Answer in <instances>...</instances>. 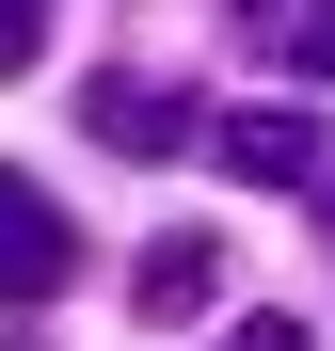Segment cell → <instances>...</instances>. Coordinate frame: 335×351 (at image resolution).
I'll return each mask as SVG.
<instances>
[{
    "mask_svg": "<svg viewBox=\"0 0 335 351\" xmlns=\"http://www.w3.org/2000/svg\"><path fill=\"white\" fill-rule=\"evenodd\" d=\"M80 128H96L112 160H192V144H208V112H192L176 80H144V64H112V80H80Z\"/></svg>",
    "mask_w": 335,
    "mask_h": 351,
    "instance_id": "obj_1",
    "label": "cell"
},
{
    "mask_svg": "<svg viewBox=\"0 0 335 351\" xmlns=\"http://www.w3.org/2000/svg\"><path fill=\"white\" fill-rule=\"evenodd\" d=\"M64 287H80V223L0 160V304H64Z\"/></svg>",
    "mask_w": 335,
    "mask_h": 351,
    "instance_id": "obj_2",
    "label": "cell"
},
{
    "mask_svg": "<svg viewBox=\"0 0 335 351\" xmlns=\"http://www.w3.org/2000/svg\"><path fill=\"white\" fill-rule=\"evenodd\" d=\"M208 160L240 176V192H319V176H335L319 112H223V128H208Z\"/></svg>",
    "mask_w": 335,
    "mask_h": 351,
    "instance_id": "obj_3",
    "label": "cell"
},
{
    "mask_svg": "<svg viewBox=\"0 0 335 351\" xmlns=\"http://www.w3.org/2000/svg\"><path fill=\"white\" fill-rule=\"evenodd\" d=\"M223 32H240L271 80H335V0H223Z\"/></svg>",
    "mask_w": 335,
    "mask_h": 351,
    "instance_id": "obj_4",
    "label": "cell"
},
{
    "mask_svg": "<svg viewBox=\"0 0 335 351\" xmlns=\"http://www.w3.org/2000/svg\"><path fill=\"white\" fill-rule=\"evenodd\" d=\"M208 287H223V240H144V256H128V304H144V319H192Z\"/></svg>",
    "mask_w": 335,
    "mask_h": 351,
    "instance_id": "obj_5",
    "label": "cell"
},
{
    "mask_svg": "<svg viewBox=\"0 0 335 351\" xmlns=\"http://www.w3.org/2000/svg\"><path fill=\"white\" fill-rule=\"evenodd\" d=\"M32 48H48V0H0V80H32Z\"/></svg>",
    "mask_w": 335,
    "mask_h": 351,
    "instance_id": "obj_6",
    "label": "cell"
},
{
    "mask_svg": "<svg viewBox=\"0 0 335 351\" xmlns=\"http://www.w3.org/2000/svg\"><path fill=\"white\" fill-rule=\"evenodd\" d=\"M223 351H303V319H240V335H223Z\"/></svg>",
    "mask_w": 335,
    "mask_h": 351,
    "instance_id": "obj_7",
    "label": "cell"
},
{
    "mask_svg": "<svg viewBox=\"0 0 335 351\" xmlns=\"http://www.w3.org/2000/svg\"><path fill=\"white\" fill-rule=\"evenodd\" d=\"M319 240H335V176H319Z\"/></svg>",
    "mask_w": 335,
    "mask_h": 351,
    "instance_id": "obj_8",
    "label": "cell"
}]
</instances>
